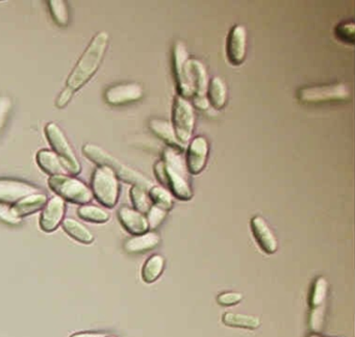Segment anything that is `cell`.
Segmentation results:
<instances>
[{
	"label": "cell",
	"mask_w": 355,
	"mask_h": 337,
	"mask_svg": "<svg viewBox=\"0 0 355 337\" xmlns=\"http://www.w3.org/2000/svg\"><path fill=\"white\" fill-rule=\"evenodd\" d=\"M110 35L107 31L97 33L80 56L76 66L68 77L66 87L58 97V107L63 108L71 101L76 92L80 91L98 70L107 52Z\"/></svg>",
	"instance_id": "cell-1"
},
{
	"label": "cell",
	"mask_w": 355,
	"mask_h": 337,
	"mask_svg": "<svg viewBox=\"0 0 355 337\" xmlns=\"http://www.w3.org/2000/svg\"><path fill=\"white\" fill-rule=\"evenodd\" d=\"M161 160L163 162L165 174L164 185L169 187L170 191L176 199L190 201L193 198V189L190 173L182 152L167 147L164 150L163 158Z\"/></svg>",
	"instance_id": "cell-2"
},
{
	"label": "cell",
	"mask_w": 355,
	"mask_h": 337,
	"mask_svg": "<svg viewBox=\"0 0 355 337\" xmlns=\"http://www.w3.org/2000/svg\"><path fill=\"white\" fill-rule=\"evenodd\" d=\"M83 150H84V153L86 154L89 159L92 160L98 166H105L111 168L118 178L122 179L125 182L143 187L146 191H149L155 185L153 181L149 180L142 173L138 172V171L130 168L126 164H122L120 160L114 157L109 152L105 151V149L99 147V146L88 143L84 146V149Z\"/></svg>",
	"instance_id": "cell-3"
},
{
	"label": "cell",
	"mask_w": 355,
	"mask_h": 337,
	"mask_svg": "<svg viewBox=\"0 0 355 337\" xmlns=\"http://www.w3.org/2000/svg\"><path fill=\"white\" fill-rule=\"evenodd\" d=\"M91 191L93 197L105 207H115L120 195L119 179L111 168L99 166L93 174Z\"/></svg>",
	"instance_id": "cell-4"
},
{
	"label": "cell",
	"mask_w": 355,
	"mask_h": 337,
	"mask_svg": "<svg viewBox=\"0 0 355 337\" xmlns=\"http://www.w3.org/2000/svg\"><path fill=\"white\" fill-rule=\"evenodd\" d=\"M173 71L178 95L191 99L195 96L194 80L188 49L182 42H176L173 47Z\"/></svg>",
	"instance_id": "cell-5"
},
{
	"label": "cell",
	"mask_w": 355,
	"mask_h": 337,
	"mask_svg": "<svg viewBox=\"0 0 355 337\" xmlns=\"http://www.w3.org/2000/svg\"><path fill=\"white\" fill-rule=\"evenodd\" d=\"M196 125L195 107L190 100L176 95L174 98L173 110H172V126L175 131L176 137L180 143L188 145L192 139L193 133Z\"/></svg>",
	"instance_id": "cell-6"
},
{
	"label": "cell",
	"mask_w": 355,
	"mask_h": 337,
	"mask_svg": "<svg viewBox=\"0 0 355 337\" xmlns=\"http://www.w3.org/2000/svg\"><path fill=\"white\" fill-rule=\"evenodd\" d=\"M49 187L63 200L72 203L88 204L92 201L93 193L80 179L68 175L51 176L49 180Z\"/></svg>",
	"instance_id": "cell-7"
},
{
	"label": "cell",
	"mask_w": 355,
	"mask_h": 337,
	"mask_svg": "<svg viewBox=\"0 0 355 337\" xmlns=\"http://www.w3.org/2000/svg\"><path fill=\"white\" fill-rule=\"evenodd\" d=\"M45 133L53 151L60 156L66 170L69 174L78 175L82 171V166L70 146L65 133L55 123H49L45 127Z\"/></svg>",
	"instance_id": "cell-8"
},
{
	"label": "cell",
	"mask_w": 355,
	"mask_h": 337,
	"mask_svg": "<svg viewBox=\"0 0 355 337\" xmlns=\"http://www.w3.org/2000/svg\"><path fill=\"white\" fill-rule=\"evenodd\" d=\"M298 99L304 103H322V102L345 101L350 98L348 87L344 83L306 87L298 91Z\"/></svg>",
	"instance_id": "cell-9"
},
{
	"label": "cell",
	"mask_w": 355,
	"mask_h": 337,
	"mask_svg": "<svg viewBox=\"0 0 355 337\" xmlns=\"http://www.w3.org/2000/svg\"><path fill=\"white\" fill-rule=\"evenodd\" d=\"M247 29L244 25L236 24L230 29L226 42V54L234 66H241L246 60Z\"/></svg>",
	"instance_id": "cell-10"
},
{
	"label": "cell",
	"mask_w": 355,
	"mask_h": 337,
	"mask_svg": "<svg viewBox=\"0 0 355 337\" xmlns=\"http://www.w3.org/2000/svg\"><path fill=\"white\" fill-rule=\"evenodd\" d=\"M41 193L39 187L16 179H0V202L3 204H15L28 196Z\"/></svg>",
	"instance_id": "cell-11"
},
{
	"label": "cell",
	"mask_w": 355,
	"mask_h": 337,
	"mask_svg": "<svg viewBox=\"0 0 355 337\" xmlns=\"http://www.w3.org/2000/svg\"><path fill=\"white\" fill-rule=\"evenodd\" d=\"M209 154V144L207 137L198 135L191 139L187 151L186 164L191 175H199L207 164Z\"/></svg>",
	"instance_id": "cell-12"
},
{
	"label": "cell",
	"mask_w": 355,
	"mask_h": 337,
	"mask_svg": "<svg viewBox=\"0 0 355 337\" xmlns=\"http://www.w3.org/2000/svg\"><path fill=\"white\" fill-rule=\"evenodd\" d=\"M191 67H192L193 80H194L195 96L194 105L198 110H207L209 107L207 100V87H209V75L205 64L197 58H191Z\"/></svg>",
	"instance_id": "cell-13"
},
{
	"label": "cell",
	"mask_w": 355,
	"mask_h": 337,
	"mask_svg": "<svg viewBox=\"0 0 355 337\" xmlns=\"http://www.w3.org/2000/svg\"><path fill=\"white\" fill-rule=\"evenodd\" d=\"M144 95V89L138 83H121L114 85L105 91V98L112 105H122L138 101Z\"/></svg>",
	"instance_id": "cell-14"
},
{
	"label": "cell",
	"mask_w": 355,
	"mask_h": 337,
	"mask_svg": "<svg viewBox=\"0 0 355 337\" xmlns=\"http://www.w3.org/2000/svg\"><path fill=\"white\" fill-rule=\"evenodd\" d=\"M65 210V200L62 199L59 196L49 200L41 214V229L49 233L55 231L63 222Z\"/></svg>",
	"instance_id": "cell-15"
},
{
	"label": "cell",
	"mask_w": 355,
	"mask_h": 337,
	"mask_svg": "<svg viewBox=\"0 0 355 337\" xmlns=\"http://www.w3.org/2000/svg\"><path fill=\"white\" fill-rule=\"evenodd\" d=\"M251 231L259 247L267 254H274L278 249V241L267 221L261 216H255L250 221Z\"/></svg>",
	"instance_id": "cell-16"
},
{
	"label": "cell",
	"mask_w": 355,
	"mask_h": 337,
	"mask_svg": "<svg viewBox=\"0 0 355 337\" xmlns=\"http://www.w3.org/2000/svg\"><path fill=\"white\" fill-rule=\"evenodd\" d=\"M118 218L122 226L132 235H140L148 232L149 225L146 216L141 214L135 208L122 206L118 210Z\"/></svg>",
	"instance_id": "cell-17"
},
{
	"label": "cell",
	"mask_w": 355,
	"mask_h": 337,
	"mask_svg": "<svg viewBox=\"0 0 355 337\" xmlns=\"http://www.w3.org/2000/svg\"><path fill=\"white\" fill-rule=\"evenodd\" d=\"M149 128L159 139L165 141L168 147L174 148L180 152H184V150L186 149L187 146L180 143V139L176 137L172 123L162 120V119H153L149 122Z\"/></svg>",
	"instance_id": "cell-18"
},
{
	"label": "cell",
	"mask_w": 355,
	"mask_h": 337,
	"mask_svg": "<svg viewBox=\"0 0 355 337\" xmlns=\"http://www.w3.org/2000/svg\"><path fill=\"white\" fill-rule=\"evenodd\" d=\"M47 201L49 200L45 193H34V195L28 196L14 204L13 206H11V210L16 218H21L44 208Z\"/></svg>",
	"instance_id": "cell-19"
},
{
	"label": "cell",
	"mask_w": 355,
	"mask_h": 337,
	"mask_svg": "<svg viewBox=\"0 0 355 337\" xmlns=\"http://www.w3.org/2000/svg\"><path fill=\"white\" fill-rule=\"evenodd\" d=\"M161 243V236L157 232L148 231L140 235H134L124 243V249L128 253H144L155 249Z\"/></svg>",
	"instance_id": "cell-20"
},
{
	"label": "cell",
	"mask_w": 355,
	"mask_h": 337,
	"mask_svg": "<svg viewBox=\"0 0 355 337\" xmlns=\"http://www.w3.org/2000/svg\"><path fill=\"white\" fill-rule=\"evenodd\" d=\"M37 162L39 166L51 176L68 174L61 158L53 150H40L37 154Z\"/></svg>",
	"instance_id": "cell-21"
},
{
	"label": "cell",
	"mask_w": 355,
	"mask_h": 337,
	"mask_svg": "<svg viewBox=\"0 0 355 337\" xmlns=\"http://www.w3.org/2000/svg\"><path fill=\"white\" fill-rule=\"evenodd\" d=\"M207 97L209 104L216 110L225 107L228 99L227 85L221 77L215 76L209 80Z\"/></svg>",
	"instance_id": "cell-22"
},
{
	"label": "cell",
	"mask_w": 355,
	"mask_h": 337,
	"mask_svg": "<svg viewBox=\"0 0 355 337\" xmlns=\"http://www.w3.org/2000/svg\"><path fill=\"white\" fill-rule=\"evenodd\" d=\"M165 264V257L161 255V254H155V255L149 257L146 262H145L144 266H143V281L148 283V284L155 282L163 274Z\"/></svg>",
	"instance_id": "cell-23"
},
{
	"label": "cell",
	"mask_w": 355,
	"mask_h": 337,
	"mask_svg": "<svg viewBox=\"0 0 355 337\" xmlns=\"http://www.w3.org/2000/svg\"><path fill=\"white\" fill-rule=\"evenodd\" d=\"M64 230L73 237L76 241L82 243H91L94 241V235L82 223L78 222L72 218H64L62 222Z\"/></svg>",
	"instance_id": "cell-24"
},
{
	"label": "cell",
	"mask_w": 355,
	"mask_h": 337,
	"mask_svg": "<svg viewBox=\"0 0 355 337\" xmlns=\"http://www.w3.org/2000/svg\"><path fill=\"white\" fill-rule=\"evenodd\" d=\"M222 320L226 326L234 327V328L255 330L261 326V320L257 316L234 313V312H225L222 316Z\"/></svg>",
	"instance_id": "cell-25"
},
{
	"label": "cell",
	"mask_w": 355,
	"mask_h": 337,
	"mask_svg": "<svg viewBox=\"0 0 355 337\" xmlns=\"http://www.w3.org/2000/svg\"><path fill=\"white\" fill-rule=\"evenodd\" d=\"M148 196L153 205L162 208L166 211H169L173 208V195L163 185H153L148 191Z\"/></svg>",
	"instance_id": "cell-26"
},
{
	"label": "cell",
	"mask_w": 355,
	"mask_h": 337,
	"mask_svg": "<svg viewBox=\"0 0 355 337\" xmlns=\"http://www.w3.org/2000/svg\"><path fill=\"white\" fill-rule=\"evenodd\" d=\"M328 295V281L325 277H318L313 282L309 297V306L311 308L319 307L325 305L326 297Z\"/></svg>",
	"instance_id": "cell-27"
},
{
	"label": "cell",
	"mask_w": 355,
	"mask_h": 337,
	"mask_svg": "<svg viewBox=\"0 0 355 337\" xmlns=\"http://www.w3.org/2000/svg\"><path fill=\"white\" fill-rule=\"evenodd\" d=\"M78 214L83 220L92 223H105L111 218L107 210L98 207V206L88 205V204L80 206L78 208Z\"/></svg>",
	"instance_id": "cell-28"
},
{
	"label": "cell",
	"mask_w": 355,
	"mask_h": 337,
	"mask_svg": "<svg viewBox=\"0 0 355 337\" xmlns=\"http://www.w3.org/2000/svg\"><path fill=\"white\" fill-rule=\"evenodd\" d=\"M130 199H132L135 209L143 214H146L153 206L148 196V191L143 187H137V185H132V189H130Z\"/></svg>",
	"instance_id": "cell-29"
},
{
	"label": "cell",
	"mask_w": 355,
	"mask_h": 337,
	"mask_svg": "<svg viewBox=\"0 0 355 337\" xmlns=\"http://www.w3.org/2000/svg\"><path fill=\"white\" fill-rule=\"evenodd\" d=\"M49 6L55 22L61 26H66L69 22V12L66 2L63 0H51L49 1Z\"/></svg>",
	"instance_id": "cell-30"
},
{
	"label": "cell",
	"mask_w": 355,
	"mask_h": 337,
	"mask_svg": "<svg viewBox=\"0 0 355 337\" xmlns=\"http://www.w3.org/2000/svg\"><path fill=\"white\" fill-rule=\"evenodd\" d=\"M354 31L355 25L353 21H348V22L340 23L334 29L336 37L344 43L354 44Z\"/></svg>",
	"instance_id": "cell-31"
},
{
	"label": "cell",
	"mask_w": 355,
	"mask_h": 337,
	"mask_svg": "<svg viewBox=\"0 0 355 337\" xmlns=\"http://www.w3.org/2000/svg\"><path fill=\"white\" fill-rule=\"evenodd\" d=\"M324 316H325V305L311 308L309 316V327L313 333H319L323 327Z\"/></svg>",
	"instance_id": "cell-32"
},
{
	"label": "cell",
	"mask_w": 355,
	"mask_h": 337,
	"mask_svg": "<svg viewBox=\"0 0 355 337\" xmlns=\"http://www.w3.org/2000/svg\"><path fill=\"white\" fill-rule=\"evenodd\" d=\"M167 212L162 208L157 207V206H151L150 209L145 214L147 222H148L149 230H155V229L159 228L165 220Z\"/></svg>",
	"instance_id": "cell-33"
},
{
	"label": "cell",
	"mask_w": 355,
	"mask_h": 337,
	"mask_svg": "<svg viewBox=\"0 0 355 337\" xmlns=\"http://www.w3.org/2000/svg\"><path fill=\"white\" fill-rule=\"evenodd\" d=\"M243 300V293L238 291H226L220 293L217 297V302L221 306H234L240 303Z\"/></svg>",
	"instance_id": "cell-34"
},
{
	"label": "cell",
	"mask_w": 355,
	"mask_h": 337,
	"mask_svg": "<svg viewBox=\"0 0 355 337\" xmlns=\"http://www.w3.org/2000/svg\"><path fill=\"white\" fill-rule=\"evenodd\" d=\"M12 110V100L8 96H0V131L3 130Z\"/></svg>",
	"instance_id": "cell-35"
},
{
	"label": "cell",
	"mask_w": 355,
	"mask_h": 337,
	"mask_svg": "<svg viewBox=\"0 0 355 337\" xmlns=\"http://www.w3.org/2000/svg\"><path fill=\"white\" fill-rule=\"evenodd\" d=\"M0 220L12 225H17L21 222V218H16L14 216L11 210V206L3 203L0 204Z\"/></svg>",
	"instance_id": "cell-36"
},
{
	"label": "cell",
	"mask_w": 355,
	"mask_h": 337,
	"mask_svg": "<svg viewBox=\"0 0 355 337\" xmlns=\"http://www.w3.org/2000/svg\"><path fill=\"white\" fill-rule=\"evenodd\" d=\"M70 337H107L105 333H76V334L71 335Z\"/></svg>",
	"instance_id": "cell-37"
},
{
	"label": "cell",
	"mask_w": 355,
	"mask_h": 337,
	"mask_svg": "<svg viewBox=\"0 0 355 337\" xmlns=\"http://www.w3.org/2000/svg\"><path fill=\"white\" fill-rule=\"evenodd\" d=\"M307 337H324L322 336V335L317 334V333H311V334H309Z\"/></svg>",
	"instance_id": "cell-38"
},
{
	"label": "cell",
	"mask_w": 355,
	"mask_h": 337,
	"mask_svg": "<svg viewBox=\"0 0 355 337\" xmlns=\"http://www.w3.org/2000/svg\"><path fill=\"white\" fill-rule=\"evenodd\" d=\"M107 337H116V336H107Z\"/></svg>",
	"instance_id": "cell-39"
}]
</instances>
